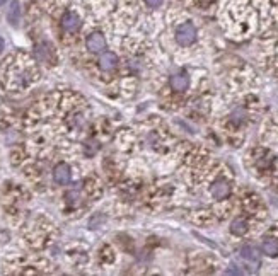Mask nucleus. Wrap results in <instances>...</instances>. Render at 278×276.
<instances>
[{"label":"nucleus","instance_id":"obj_2","mask_svg":"<svg viewBox=\"0 0 278 276\" xmlns=\"http://www.w3.org/2000/svg\"><path fill=\"white\" fill-rule=\"evenodd\" d=\"M70 177H72V172H70V167L64 162H60L58 165H55L53 169V179L57 184L60 186H65L70 182Z\"/></svg>","mask_w":278,"mask_h":276},{"label":"nucleus","instance_id":"obj_13","mask_svg":"<svg viewBox=\"0 0 278 276\" xmlns=\"http://www.w3.org/2000/svg\"><path fill=\"white\" fill-rule=\"evenodd\" d=\"M7 2V0H0V7H2L3 5V3H5Z\"/></svg>","mask_w":278,"mask_h":276},{"label":"nucleus","instance_id":"obj_11","mask_svg":"<svg viewBox=\"0 0 278 276\" xmlns=\"http://www.w3.org/2000/svg\"><path fill=\"white\" fill-rule=\"evenodd\" d=\"M241 257L251 261V263H258V261H259L258 251H256L255 247H251V246H244V247H242V249H241Z\"/></svg>","mask_w":278,"mask_h":276},{"label":"nucleus","instance_id":"obj_10","mask_svg":"<svg viewBox=\"0 0 278 276\" xmlns=\"http://www.w3.org/2000/svg\"><path fill=\"white\" fill-rule=\"evenodd\" d=\"M19 17H21L19 2H12V3H10L9 12H7V19H9L10 24H17V22H19Z\"/></svg>","mask_w":278,"mask_h":276},{"label":"nucleus","instance_id":"obj_12","mask_svg":"<svg viewBox=\"0 0 278 276\" xmlns=\"http://www.w3.org/2000/svg\"><path fill=\"white\" fill-rule=\"evenodd\" d=\"M145 3L150 7H159L162 3V0H145Z\"/></svg>","mask_w":278,"mask_h":276},{"label":"nucleus","instance_id":"obj_7","mask_svg":"<svg viewBox=\"0 0 278 276\" xmlns=\"http://www.w3.org/2000/svg\"><path fill=\"white\" fill-rule=\"evenodd\" d=\"M188 84H190V79H188V75H174V77H171V87L174 89V91L178 92H183L186 91Z\"/></svg>","mask_w":278,"mask_h":276},{"label":"nucleus","instance_id":"obj_3","mask_svg":"<svg viewBox=\"0 0 278 276\" xmlns=\"http://www.w3.org/2000/svg\"><path fill=\"white\" fill-rule=\"evenodd\" d=\"M62 27H64L65 31H70V33L77 31L79 27H81V17H79V14L72 12V10L65 12L64 16H62Z\"/></svg>","mask_w":278,"mask_h":276},{"label":"nucleus","instance_id":"obj_9","mask_svg":"<svg viewBox=\"0 0 278 276\" xmlns=\"http://www.w3.org/2000/svg\"><path fill=\"white\" fill-rule=\"evenodd\" d=\"M231 232L234 236H244L248 232V222L244 218H235L234 222L231 223Z\"/></svg>","mask_w":278,"mask_h":276},{"label":"nucleus","instance_id":"obj_14","mask_svg":"<svg viewBox=\"0 0 278 276\" xmlns=\"http://www.w3.org/2000/svg\"><path fill=\"white\" fill-rule=\"evenodd\" d=\"M2 48H3V41L0 39V50H2Z\"/></svg>","mask_w":278,"mask_h":276},{"label":"nucleus","instance_id":"obj_4","mask_svg":"<svg viewBox=\"0 0 278 276\" xmlns=\"http://www.w3.org/2000/svg\"><path fill=\"white\" fill-rule=\"evenodd\" d=\"M86 44H87L89 51H92V53H99V51H103L104 46H106V39H104V36L101 33H92L87 36Z\"/></svg>","mask_w":278,"mask_h":276},{"label":"nucleus","instance_id":"obj_5","mask_svg":"<svg viewBox=\"0 0 278 276\" xmlns=\"http://www.w3.org/2000/svg\"><path fill=\"white\" fill-rule=\"evenodd\" d=\"M210 193L215 199H225L229 195H231V184H229L227 181H224V179H220V181L214 182Z\"/></svg>","mask_w":278,"mask_h":276},{"label":"nucleus","instance_id":"obj_8","mask_svg":"<svg viewBox=\"0 0 278 276\" xmlns=\"http://www.w3.org/2000/svg\"><path fill=\"white\" fill-rule=\"evenodd\" d=\"M263 253L270 257H277L278 256V240L277 239L263 240Z\"/></svg>","mask_w":278,"mask_h":276},{"label":"nucleus","instance_id":"obj_1","mask_svg":"<svg viewBox=\"0 0 278 276\" xmlns=\"http://www.w3.org/2000/svg\"><path fill=\"white\" fill-rule=\"evenodd\" d=\"M196 39V29L191 22H185L176 29V41L181 46H190Z\"/></svg>","mask_w":278,"mask_h":276},{"label":"nucleus","instance_id":"obj_6","mask_svg":"<svg viewBox=\"0 0 278 276\" xmlns=\"http://www.w3.org/2000/svg\"><path fill=\"white\" fill-rule=\"evenodd\" d=\"M99 65H101V68H103V70H106V72L113 70V68L118 65V57L114 53H111V51H106V53L101 55Z\"/></svg>","mask_w":278,"mask_h":276}]
</instances>
